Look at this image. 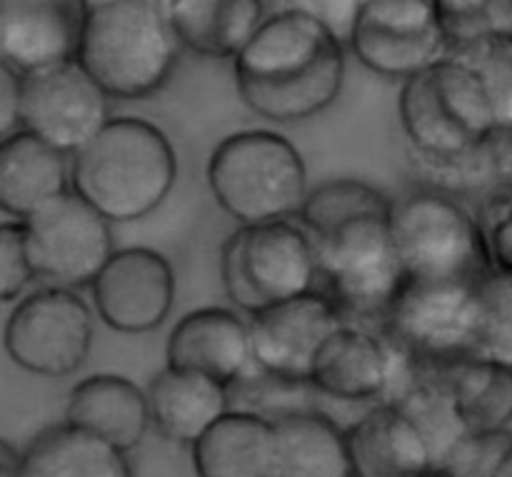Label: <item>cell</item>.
<instances>
[{"label": "cell", "mask_w": 512, "mask_h": 477, "mask_svg": "<svg viewBox=\"0 0 512 477\" xmlns=\"http://www.w3.org/2000/svg\"><path fill=\"white\" fill-rule=\"evenodd\" d=\"M485 23H488V28L500 30L512 38V0H488Z\"/></svg>", "instance_id": "37"}, {"label": "cell", "mask_w": 512, "mask_h": 477, "mask_svg": "<svg viewBox=\"0 0 512 477\" xmlns=\"http://www.w3.org/2000/svg\"><path fill=\"white\" fill-rule=\"evenodd\" d=\"M100 323L123 335L153 333L175 305V270L153 248L115 250L90 283Z\"/></svg>", "instance_id": "15"}, {"label": "cell", "mask_w": 512, "mask_h": 477, "mask_svg": "<svg viewBox=\"0 0 512 477\" xmlns=\"http://www.w3.org/2000/svg\"><path fill=\"white\" fill-rule=\"evenodd\" d=\"M185 50L233 60L265 18L263 0H160Z\"/></svg>", "instance_id": "25"}, {"label": "cell", "mask_w": 512, "mask_h": 477, "mask_svg": "<svg viewBox=\"0 0 512 477\" xmlns=\"http://www.w3.org/2000/svg\"><path fill=\"white\" fill-rule=\"evenodd\" d=\"M95 313L73 288L45 285L25 295L5 323L3 345L18 368L40 378H68L88 360Z\"/></svg>", "instance_id": "10"}, {"label": "cell", "mask_w": 512, "mask_h": 477, "mask_svg": "<svg viewBox=\"0 0 512 477\" xmlns=\"http://www.w3.org/2000/svg\"><path fill=\"white\" fill-rule=\"evenodd\" d=\"M350 323L330 295L310 290L250 315L255 370L275 383L310 385V373L325 340Z\"/></svg>", "instance_id": "13"}, {"label": "cell", "mask_w": 512, "mask_h": 477, "mask_svg": "<svg viewBox=\"0 0 512 477\" xmlns=\"http://www.w3.org/2000/svg\"><path fill=\"white\" fill-rule=\"evenodd\" d=\"M68 158L25 128L0 138V213L25 220L70 190Z\"/></svg>", "instance_id": "21"}, {"label": "cell", "mask_w": 512, "mask_h": 477, "mask_svg": "<svg viewBox=\"0 0 512 477\" xmlns=\"http://www.w3.org/2000/svg\"><path fill=\"white\" fill-rule=\"evenodd\" d=\"M145 393L153 428L183 448H193L205 430L230 410V385L175 365H165Z\"/></svg>", "instance_id": "20"}, {"label": "cell", "mask_w": 512, "mask_h": 477, "mask_svg": "<svg viewBox=\"0 0 512 477\" xmlns=\"http://www.w3.org/2000/svg\"><path fill=\"white\" fill-rule=\"evenodd\" d=\"M478 220L490 273L512 278V183L498 185L485 195Z\"/></svg>", "instance_id": "32"}, {"label": "cell", "mask_w": 512, "mask_h": 477, "mask_svg": "<svg viewBox=\"0 0 512 477\" xmlns=\"http://www.w3.org/2000/svg\"><path fill=\"white\" fill-rule=\"evenodd\" d=\"M348 45L375 75L405 80L448 58L450 33L435 0H365Z\"/></svg>", "instance_id": "12"}, {"label": "cell", "mask_w": 512, "mask_h": 477, "mask_svg": "<svg viewBox=\"0 0 512 477\" xmlns=\"http://www.w3.org/2000/svg\"><path fill=\"white\" fill-rule=\"evenodd\" d=\"M190 453L200 477H275L273 418L230 408Z\"/></svg>", "instance_id": "23"}, {"label": "cell", "mask_w": 512, "mask_h": 477, "mask_svg": "<svg viewBox=\"0 0 512 477\" xmlns=\"http://www.w3.org/2000/svg\"><path fill=\"white\" fill-rule=\"evenodd\" d=\"M453 393L470 430H505L512 423V368L473 355L448 365H430Z\"/></svg>", "instance_id": "27"}, {"label": "cell", "mask_w": 512, "mask_h": 477, "mask_svg": "<svg viewBox=\"0 0 512 477\" xmlns=\"http://www.w3.org/2000/svg\"><path fill=\"white\" fill-rule=\"evenodd\" d=\"M25 223L35 280L60 288H90L115 253L113 223L73 188L55 195Z\"/></svg>", "instance_id": "11"}, {"label": "cell", "mask_w": 512, "mask_h": 477, "mask_svg": "<svg viewBox=\"0 0 512 477\" xmlns=\"http://www.w3.org/2000/svg\"><path fill=\"white\" fill-rule=\"evenodd\" d=\"M398 115L415 153H460L498 130L478 75L453 55L403 80Z\"/></svg>", "instance_id": "7"}, {"label": "cell", "mask_w": 512, "mask_h": 477, "mask_svg": "<svg viewBox=\"0 0 512 477\" xmlns=\"http://www.w3.org/2000/svg\"><path fill=\"white\" fill-rule=\"evenodd\" d=\"M355 477L435 475L433 450L418 425L393 403H380L345 430Z\"/></svg>", "instance_id": "19"}, {"label": "cell", "mask_w": 512, "mask_h": 477, "mask_svg": "<svg viewBox=\"0 0 512 477\" xmlns=\"http://www.w3.org/2000/svg\"><path fill=\"white\" fill-rule=\"evenodd\" d=\"M440 15L445 20V28L450 33V45L475 30L488 28L485 23V5L488 0H435Z\"/></svg>", "instance_id": "36"}, {"label": "cell", "mask_w": 512, "mask_h": 477, "mask_svg": "<svg viewBox=\"0 0 512 477\" xmlns=\"http://www.w3.org/2000/svg\"><path fill=\"white\" fill-rule=\"evenodd\" d=\"M178 155L168 135L138 115L108 123L70 155V188L110 223H138L173 193Z\"/></svg>", "instance_id": "2"}, {"label": "cell", "mask_w": 512, "mask_h": 477, "mask_svg": "<svg viewBox=\"0 0 512 477\" xmlns=\"http://www.w3.org/2000/svg\"><path fill=\"white\" fill-rule=\"evenodd\" d=\"M0 475H20V453L0 438Z\"/></svg>", "instance_id": "38"}, {"label": "cell", "mask_w": 512, "mask_h": 477, "mask_svg": "<svg viewBox=\"0 0 512 477\" xmlns=\"http://www.w3.org/2000/svg\"><path fill=\"white\" fill-rule=\"evenodd\" d=\"M28 477H130L128 453L78 423L48 425L20 453Z\"/></svg>", "instance_id": "24"}, {"label": "cell", "mask_w": 512, "mask_h": 477, "mask_svg": "<svg viewBox=\"0 0 512 477\" xmlns=\"http://www.w3.org/2000/svg\"><path fill=\"white\" fill-rule=\"evenodd\" d=\"M35 280L28 258L25 223H0V303H13Z\"/></svg>", "instance_id": "33"}, {"label": "cell", "mask_w": 512, "mask_h": 477, "mask_svg": "<svg viewBox=\"0 0 512 477\" xmlns=\"http://www.w3.org/2000/svg\"><path fill=\"white\" fill-rule=\"evenodd\" d=\"M393 210V200L378 188L363 180H328L318 188L308 190L303 208L298 213V223L308 230V235L325 233L343 220L363 213H388Z\"/></svg>", "instance_id": "29"}, {"label": "cell", "mask_w": 512, "mask_h": 477, "mask_svg": "<svg viewBox=\"0 0 512 477\" xmlns=\"http://www.w3.org/2000/svg\"><path fill=\"white\" fill-rule=\"evenodd\" d=\"M23 128V70L0 55V138Z\"/></svg>", "instance_id": "35"}, {"label": "cell", "mask_w": 512, "mask_h": 477, "mask_svg": "<svg viewBox=\"0 0 512 477\" xmlns=\"http://www.w3.org/2000/svg\"><path fill=\"white\" fill-rule=\"evenodd\" d=\"M93 0H0V55L23 73L75 60Z\"/></svg>", "instance_id": "17"}, {"label": "cell", "mask_w": 512, "mask_h": 477, "mask_svg": "<svg viewBox=\"0 0 512 477\" xmlns=\"http://www.w3.org/2000/svg\"><path fill=\"white\" fill-rule=\"evenodd\" d=\"M220 278L230 303L248 315L318 290L313 238L295 218L238 225L220 250Z\"/></svg>", "instance_id": "6"}, {"label": "cell", "mask_w": 512, "mask_h": 477, "mask_svg": "<svg viewBox=\"0 0 512 477\" xmlns=\"http://www.w3.org/2000/svg\"><path fill=\"white\" fill-rule=\"evenodd\" d=\"M110 95L78 63L23 73V128L73 155L108 123Z\"/></svg>", "instance_id": "14"}, {"label": "cell", "mask_w": 512, "mask_h": 477, "mask_svg": "<svg viewBox=\"0 0 512 477\" xmlns=\"http://www.w3.org/2000/svg\"><path fill=\"white\" fill-rule=\"evenodd\" d=\"M160 0H93L75 60L115 100L150 98L180 58Z\"/></svg>", "instance_id": "3"}, {"label": "cell", "mask_w": 512, "mask_h": 477, "mask_svg": "<svg viewBox=\"0 0 512 477\" xmlns=\"http://www.w3.org/2000/svg\"><path fill=\"white\" fill-rule=\"evenodd\" d=\"M215 203L240 225L298 218L308 195L300 150L278 130H238L215 145L208 160Z\"/></svg>", "instance_id": "4"}, {"label": "cell", "mask_w": 512, "mask_h": 477, "mask_svg": "<svg viewBox=\"0 0 512 477\" xmlns=\"http://www.w3.org/2000/svg\"><path fill=\"white\" fill-rule=\"evenodd\" d=\"M448 55L463 60L478 75L498 130H512V38L493 28L475 30L455 40Z\"/></svg>", "instance_id": "28"}, {"label": "cell", "mask_w": 512, "mask_h": 477, "mask_svg": "<svg viewBox=\"0 0 512 477\" xmlns=\"http://www.w3.org/2000/svg\"><path fill=\"white\" fill-rule=\"evenodd\" d=\"M405 353L370 325L343 323L320 348L310 385L328 398L345 403L385 400L395 390Z\"/></svg>", "instance_id": "16"}, {"label": "cell", "mask_w": 512, "mask_h": 477, "mask_svg": "<svg viewBox=\"0 0 512 477\" xmlns=\"http://www.w3.org/2000/svg\"><path fill=\"white\" fill-rule=\"evenodd\" d=\"M65 420L103 435L123 453H133L153 428L148 393L130 378L115 373L80 380L68 395Z\"/></svg>", "instance_id": "22"}, {"label": "cell", "mask_w": 512, "mask_h": 477, "mask_svg": "<svg viewBox=\"0 0 512 477\" xmlns=\"http://www.w3.org/2000/svg\"><path fill=\"white\" fill-rule=\"evenodd\" d=\"M478 355L512 368V278L490 273L483 280V330Z\"/></svg>", "instance_id": "30"}, {"label": "cell", "mask_w": 512, "mask_h": 477, "mask_svg": "<svg viewBox=\"0 0 512 477\" xmlns=\"http://www.w3.org/2000/svg\"><path fill=\"white\" fill-rule=\"evenodd\" d=\"M498 477H512V445H510V450H508V453H505L503 463H500Z\"/></svg>", "instance_id": "39"}, {"label": "cell", "mask_w": 512, "mask_h": 477, "mask_svg": "<svg viewBox=\"0 0 512 477\" xmlns=\"http://www.w3.org/2000/svg\"><path fill=\"white\" fill-rule=\"evenodd\" d=\"M283 5L313 15V18L328 25L338 38L348 43L350 28H353L365 0H283Z\"/></svg>", "instance_id": "34"}, {"label": "cell", "mask_w": 512, "mask_h": 477, "mask_svg": "<svg viewBox=\"0 0 512 477\" xmlns=\"http://www.w3.org/2000/svg\"><path fill=\"white\" fill-rule=\"evenodd\" d=\"M165 360L233 388L255 368L248 320L230 308L193 310L170 330Z\"/></svg>", "instance_id": "18"}, {"label": "cell", "mask_w": 512, "mask_h": 477, "mask_svg": "<svg viewBox=\"0 0 512 477\" xmlns=\"http://www.w3.org/2000/svg\"><path fill=\"white\" fill-rule=\"evenodd\" d=\"M483 280L408 278L380 333L420 365L473 358L483 330Z\"/></svg>", "instance_id": "8"}, {"label": "cell", "mask_w": 512, "mask_h": 477, "mask_svg": "<svg viewBox=\"0 0 512 477\" xmlns=\"http://www.w3.org/2000/svg\"><path fill=\"white\" fill-rule=\"evenodd\" d=\"M393 238L408 278L483 280L490 275L483 230L458 195L435 188L393 200Z\"/></svg>", "instance_id": "9"}, {"label": "cell", "mask_w": 512, "mask_h": 477, "mask_svg": "<svg viewBox=\"0 0 512 477\" xmlns=\"http://www.w3.org/2000/svg\"><path fill=\"white\" fill-rule=\"evenodd\" d=\"M512 445L510 428L470 430L463 443L450 453L440 475L450 477H498L500 463Z\"/></svg>", "instance_id": "31"}, {"label": "cell", "mask_w": 512, "mask_h": 477, "mask_svg": "<svg viewBox=\"0 0 512 477\" xmlns=\"http://www.w3.org/2000/svg\"><path fill=\"white\" fill-rule=\"evenodd\" d=\"M390 213H363L313 235L320 283L350 323L380 325L408 273L393 238Z\"/></svg>", "instance_id": "5"}, {"label": "cell", "mask_w": 512, "mask_h": 477, "mask_svg": "<svg viewBox=\"0 0 512 477\" xmlns=\"http://www.w3.org/2000/svg\"><path fill=\"white\" fill-rule=\"evenodd\" d=\"M235 88L255 115L303 123L338 100L345 80V40L295 8L265 15L233 58Z\"/></svg>", "instance_id": "1"}, {"label": "cell", "mask_w": 512, "mask_h": 477, "mask_svg": "<svg viewBox=\"0 0 512 477\" xmlns=\"http://www.w3.org/2000/svg\"><path fill=\"white\" fill-rule=\"evenodd\" d=\"M275 477H355L345 430L318 410L273 418Z\"/></svg>", "instance_id": "26"}]
</instances>
